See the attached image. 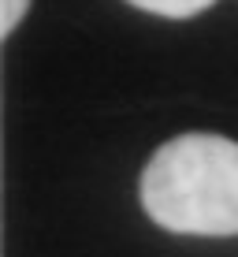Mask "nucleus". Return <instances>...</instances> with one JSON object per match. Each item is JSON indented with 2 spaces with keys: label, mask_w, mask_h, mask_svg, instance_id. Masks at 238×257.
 <instances>
[{
  "label": "nucleus",
  "mask_w": 238,
  "mask_h": 257,
  "mask_svg": "<svg viewBox=\"0 0 238 257\" xmlns=\"http://www.w3.org/2000/svg\"><path fill=\"white\" fill-rule=\"evenodd\" d=\"M142 209L171 235H238V142L223 135H179L149 157Z\"/></svg>",
  "instance_id": "f257e3e1"
},
{
  "label": "nucleus",
  "mask_w": 238,
  "mask_h": 257,
  "mask_svg": "<svg viewBox=\"0 0 238 257\" xmlns=\"http://www.w3.org/2000/svg\"><path fill=\"white\" fill-rule=\"evenodd\" d=\"M127 4L142 8L149 15H160V19H190V15L208 12L216 0H127Z\"/></svg>",
  "instance_id": "f03ea898"
},
{
  "label": "nucleus",
  "mask_w": 238,
  "mask_h": 257,
  "mask_svg": "<svg viewBox=\"0 0 238 257\" xmlns=\"http://www.w3.org/2000/svg\"><path fill=\"white\" fill-rule=\"evenodd\" d=\"M26 8H30V0H0V34H15V26L23 23Z\"/></svg>",
  "instance_id": "7ed1b4c3"
}]
</instances>
